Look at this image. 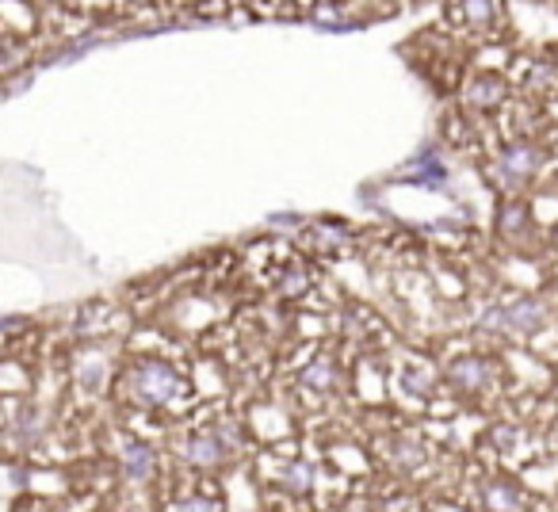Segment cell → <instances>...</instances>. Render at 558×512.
<instances>
[{"instance_id": "6da1fadb", "label": "cell", "mask_w": 558, "mask_h": 512, "mask_svg": "<svg viewBox=\"0 0 558 512\" xmlns=\"http://www.w3.org/2000/svg\"><path fill=\"white\" fill-rule=\"evenodd\" d=\"M176 375H172L165 363H142L138 367V375H134V394L142 398V402H150V406H165L169 398H176Z\"/></svg>"}, {"instance_id": "7a4b0ae2", "label": "cell", "mask_w": 558, "mask_h": 512, "mask_svg": "<svg viewBox=\"0 0 558 512\" xmlns=\"http://www.w3.org/2000/svg\"><path fill=\"white\" fill-rule=\"evenodd\" d=\"M539 165V153L528 150V146H513V150L505 153L501 161H497V172H501V180L505 184H524Z\"/></svg>"}, {"instance_id": "3957f363", "label": "cell", "mask_w": 558, "mask_h": 512, "mask_svg": "<svg viewBox=\"0 0 558 512\" xmlns=\"http://www.w3.org/2000/svg\"><path fill=\"white\" fill-rule=\"evenodd\" d=\"M505 325L516 329V333H539L547 325V306L536 299H524L505 310Z\"/></svg>"}, {"instance_id": "277c9868", "label": "cell", "mask_w": 558, "mask_h": 512, "mask_svg": "<svg viewBox=\"0 0 558 512\" xmlns=\"http://www.w3.org/2000/svg\"><path fill=\"white\" fill-rule=\"evenodd\" d=\"M451 383L463 386V390H482V386L494 379V367L486 360H474V356H467V360H455L448 367Z\"/></svg>"}, {"instance_id": "5b68a950", "label": "cell", "mask_w": 558, "mask_h": 512, "mask_svg": "<svg viewBox=\"0 0 558 512\" xmlns=\"http://www.w3.org/2000/svg\"><path fill=\"white\" fill-rule=\"evenodd\" d=\"M180 455H184L188 463H195V467H215V463L226 459V448H222L218 436H192V440L180 448Z\"/></svg>"}, {"instance_id": "8992f818", "label": "cell", "mask_w": 558, "mask_h": 512, "mask_svg": "<svg viewBox=\"0 0 558 512\" xmlns=\"http://www.w3.org/2000/svg\"><path fill=\"white\" fill-rule=\"evenodd\" d=\"M153 463H157V459H153V451L146 448V444H127V448H123V467H127V474L134 482H146L153 474Z\"/></svg>"}, {"instance_id": "52a82bcc", "label": "cell", "mask_w": 558, "mask_h": 512, "mask_svg": "<svg viewBox=\"0 0 558 512\" xmlns=\"http://www.w3.org/2000/svg\"><path fill=\"white\" fill-rule=\"evenodd\" d=\"M486 505L494 512H516L520 509V493L513 486H505V482H490L486 486Z\"/></svg>"}, {"instance_id": "ba28073f", "label": "cell", "mask_w": 558, "mask_h": 512, "mask_svg": "<svg viewBox=\"0 0 558 512\" xmlns=\"http://www.w3.org/2000/svg\"><path fill=\"white\" fill-rule=\"evenodd\" d=\"M302 386H310V390H333V386H337V371L325 360L314 363V367L302 371Z\"/></svg>"}, {"instance_id": "9c48e42d", "label": "cell", "mask_w": 558, "mask_h": 512, "mask_svg": "<svg viewBox=\"0 0 558 512\" xmlns=\"http://www.w3.org/2000/svg\"><path fill=\"white\" fill-rule=\"evenodd\" d=\"M501 96H505V85H501L497 77H482V81H474V88H471V104H478V107L497 104Z\"/></svg>"}, {"instance_id": "30bf717a", "label": "cell", "mask_w": 558, "mask_h": 512, "mask_svg": "<svg viewBox=\"0 0 558 512\" xmlns=\"http://www.w3.org/2000/svg\"><path fill=\"white\" fill-rule=\"evenodd\" d=\"M283 486L295 493H306L314 486V467H306V463H295V467L283 470Z\"/></svg>"}, {"instance_id": "8fae6325", "label": "cell", "mask_w": 558, "mask_h": 512, "mask_svg": "<svg viewBox=\"0 0 558 512\" xmlns=\"http://www.w3.org/2000/svg\"><path fill=\"white\" fill-rule=\"evenodd\" d=\"M402 383H406V390L413 394V398H421V394H429L432 375H425V371H417V367H409V371H402Z\"/></svg>"}, {"instance_id": "7c38bea8", "label": "cell", "mask_w": 558, "mask_h": 512, "mask_svg": "<svg viewBox=\"0 0 558 512\" xmlns=\"http://www.w3.org/2000/svg\"><path fill=\"white\" fill-rule=\"evenodd\" d=\"M394 463H402V467H413V463H421V451H417V444L402 440V444L394 448Z\"/></svg>"}, {"instance_id": "4fadbf2b", "label": "cell", "mask_w": 558, "mask_h": 512, "mask_svg": "<svg viewBox=\"0 0 558 512\" xmlns=\"http://www.w3.org/2000/svg\"><path fill=\"white\" fill-rule=\"evenodd\" d=\"M524 222H528V211L520 203H509V211H505V234H516V226H524Z\"/></svg>"}, {"instance_id": "5bb4252c", "label": "cell", "mask_w": 558, "mask_h": 512, "mask_svg": "<svg viewBox=\"0 0 558 512\" xmlns=\"http://www.w3.org/2000/svg\"><path fill=\"white\" fill-rule=\"evenodd\" d=\"M482 329H486V333H497V329H505V310H501V306H494V310H482Z\"/></svg>"}, {"instance_id": "9a60e30c", "label": "cell", "mask_w": 558, "mask_h": 512, "mask_svg": "<svg viewBox=\"0 0 558 512\" xmlns=\"http://www.w3.org/2000/svg\"><path fill=\"white\" fill-rule=\"evenodd\" d=\"M100 379H104V363H85L81 367V383L92 390V386H100Z\"/></svg>"}, {"instance_id": "2e32d148", "label": "cell", "mask_w": 558, "mask_h": 512, "mask_svg": "<svg viewBox=\"0 0 558 512\" xmlns=\"http://www.w3.org/2000/svg\"><path fill=\"white\" fill-rule=\"evenodd\" d=\"M180 512H218L215 501H207V497H192V501H184Z\"/></svg>"}, {"instance_id": "e0dca14e", "label": "cell", "mask_w": 558, "mask_h": 512, "mask_svg": "<svg viewBox=\"0 0 558 512\" xmlns=\"http://www.w3.org/2000/svg\"><path fill=\"white\" fill-rule=\"evenodd\" d=\"M494 440H497V444H513V440H516V432H509V428H501V432H497Z\"/></svg>"}, {"instance_id": "ac0fdd59", "label": "cell", "mask_w": 558, "mask_h": 512, "mask_svg": "<svg viewBox=\"0 0 558 512\" xmlns=\"http://www.w3.org/2000/svg\"><path fill=\"white\" fill-rule=\"evenodd\" d=\"M555 241H558V230H555Z\"/></svg>"}]
</instances>
